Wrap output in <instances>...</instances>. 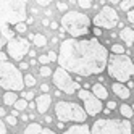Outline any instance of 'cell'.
Listing matches in <instances>:
<instances>
[{
	"instance_id": "25",
	"label": "cell",
	"mask_w": 134,
	"mask_h": 134,
	"mask_svg": "<svg viewBox=\"0 0 134 134\" xmlns=\"http://www.w3.org/2000/svg\"><path fill=\"white\" fill-rule=\"evenodd\" d=\"M39 73H41L42 78H47V76H50V74H52V70H50V66H49V65H44Z\"/></svg>"
},
{
	"instance_id": "18",
	"label": "cell",
	"mask_w": 134,
	"mask_h": 134,
	"mask_svg": "<svg viewBox=\"0 0 134 134\" xmlns=\"http://www.w3.org/2000/svg\"><path fill=\"white\" fill-rule=\"evenodd\" d=\"M16 100H18L16 91H7V92L3 94V103H5V105H15Z\"/></svg>"
},
{
	"instance_id": "12",
	"label": "cell",
	"mask_w": 134,
	"mask_h": 134,
	"mask_svg": "<svg viewBox=\"0 0 134 134\" xmlns=\"http://www.w3.org/2000/svg\"><path fill=\"white\" fill-rule=\"evenodd\" d=\"M13 37H15V31L10 27V24L0 20V49H3Z\"/></svg>"
},
{
	"instance_id": "27",
	"label": "cell",
	"mask_w": 134,
	"mask_h": 134,
	"mask_svg": "<svg viewBox=\"0 0 134 134\" xmlns=\"http://www.w3.org/2000/svg\"><path fill=\"white\" fill-rule=\"evenodd\" d=\"M78 5L86 10V8H91L92 7V0H78Z\"/></svg>"
},
{
	"instance_id": "33",
	"label": "cell",
	"mask_w": 134,
	"mask_h": 134,
	"mask_svg": "<svg viewBox=\"0 0 134 134\" xmlns=\"http://www.w3.org/2000/svg\"><path fill=\"white\" fill-rule=\"evenodd\" d=\"M92 32H94V36H95V37H100V36H102V27H99V26H95Z\"/></svg>"
},
{
	"instance_id": "24",
	"label": "cell",
	"mask_w": 134,
	"mask_h": 134,
	"mask_svg": "<svg viewBox=\"0 0 134 134\" xmlns=\"http://www.w3.org/2000/svg\"><path fill=\"white\" fill-rule=\"evenodd\" d=\"M24 84L27 86V87H32V86H36V79H34V76L26 74V76H24Z\"/></svg>"
},
{
	"instance_id": "51",
	"label": "cell",
	"mask_w": 134,
	"mask_h": 134,
	"mask_svg": "<svg viewBox=\"0 0 134 134\" xmlns=\"http://www.w3.org/2000/svg\"><path fill=\"white\" fill-rule=\"evenodd\" d=\"M36 63H37V62H36V60H34V58H32V60H31V62H29V65H31V66H36Z\"/></svg>"
},
{
	"instance_id": "38",
	"label": "cell",
	"mask_w": 134,
	"mask_h": 134,
	"mask_svg": "<svg viewBox=\"0 0 134 134\" xmlns=\"http://www.w3.org/2000/svg\"><path fill=\"white\" fill-rule=\"evenodd\" d=\"M0 134H7V128H5V124H3L2 120H0Z\"/></svg>"
},
{
	"instance_id": "1",
	"label": "cell",
	"mask_w": 134,
	"mask_h": 134,
	"mask_svg": "<svg viewBox=\"0 0 134 134\" xmlns=\"http://www.w3.org/2000/svg\"><path fill=\"white\" fill-rule=\"evenodd\" d=\"M108 50L97 39H66L60 45L58 66L78 76H94L108 65Z\"/></svg>"
},
{
	"instance_id": "28",
	"label": "cell",
	"mask_w": 134,
	"mask_h": 134,
	"mask_svg": "<svg viewBox=\"0 0 134 134\" xmlns=\"http://www.w3.org/2000/svg\"><path fill=\"white\" fill-rule=\"evenodd\" d=\"M26 29H27V26L24 24V21L15 24V31H16V32H26Z\"/></svg>"
},
{
	"instance_id": "49",
	"label": "cell",
	"mask_w": 134,
	"mask_h": 134,
	"mask_svg": "<svg viewBox=\"0 0 134 134\" xmlns=\"http://www.w3.org/2000/svg\"><path fill=\"white\" fill-rule=\"evenodd\" d=\"M57 126H58L60 129H63V128H65V124H63V121H58V124H57Z\"/></svg>"
},
{
	"instance_id": "37",
	"label": "cell",
	"mask_w": 134,
	"mask_h": 134,
	"mask_svg": "<svg viewBox=\"0 0 134 134\" xmlns=\"http://www.w3.org/2000/svg\"><path fill=\"white\" fill-rule=\"evenodd\" d=\"M7 60H8V53L0 50V62H7Z\"/></svg>"
},
{
	"instance_id": "41",
	"label": "cell",
	"mask_w": 134,
	"mask_h": 134,
	"mask_svg": "<svg viewBox=\"0 0 134 134\" xmlns=\"http://www.w3.org/2000/svg\"><path fill=\"white\" fill-rule=\"evenodd\" d=\"M39 134H55V132H53V131H52V129H49V128H45V129H44V128H42V131H41V132H39Z\"/></svg>"
},
{
	"instance_id": "14",
	"label": "cell",
	"mask_w": 134,
	"mask_h": 134,
	"mask_svg": "<svg viewBox=\"0 0 134 134\" xmlns=\"http://www.w3.org/2000/svg\"><path fill=\"white\" fill-rule=\"evenodd\" d=\"M111 89H113V92L118 95L120 99H123V100H126V99H129V95H131V92H129V87H126L123 82H120V81H116V82H113V86H111Z\"/></svg>"
},
{
	"instance_id": "43",
	"label": "cell",
	"mask_w": 134,
	"mask_h": 134,
	"mask_svg": "<svg viewBox=\"0 0 134 134\" xmlns=\"http://www.w3.org/2000/svg\"><path fill=\"white\" fill-rule=\"evenodd\" d=\"M41 91L42 92H49V84H42L41 86Z\"/></svg>"
},
{
	"instance_id": "31",
	"label": "cell",
	"mask_w": 134,
	"mask_h": 134,
	"mask_svg": "<svg viewBox=\"0 0 134 134\" xmlns=\"http://www.w3.org/2000/svg\"><path fill=\"white\" fill-rule=\"evenodd\" d=\"M7 123L10 124V126H16V116H13V115H10V116H7Z\"/></svg>"
},
{
	"instance_id": "35",
	"label": "cell",
	"mask_w": 134,
	"mask_h": 134,
	"mask_svg": "<svg viewBox=\"0 0 134 134\" xmlns=\"http://www.w3.org/2000/svg\"><path fill=\"white\" fill-rule=\"evenodd\" d=\"M49 58H50V62H57L58 60V55H57L55 52H49Z\"/></svg>"
},
{
	"instance_id": "29",
	"label": "cell",
	"mask_w": 134,
	"mask_h": 134,
	"mask_svg": "<svg viewBox=\"0 0 134 134\" xmlns=\"http://www.w3.org/2000/svg\"><path fill=\"white\" fill-rule=\"evenodd\" d=\"M39 63H42V65H49V63H50L49 55H41V57H39Z\"/></svg>"
},
{
	"instance_id": "8",
	"label": "cell",
	"mask_w": 134,
	"mask_h": 134,
	"mask_svg": "<svg viewBox=\"0 0 134 134\" xmlns=\"http://www.w3.org/2000/svg\"><path fill=\"white\" fill-rule=\"evenodd\" d=\"M92 23L99 27H103V29H113L115 26H118L120 16L113 7L107 5V7H102V10L94 16Z\"/></svg>"
},
{
	"instance_id": "10",
	"label": "cell",
	"mask_w": 134,
	"mask_h": 134,
	"mask_svg": "<svg viewBox=\"0 0 134 134\" xmlns=\"http://www.w3.org/2000/svg\"><path fill=\"white\" fill-rule=\"evenodd\" d=\"M31 39H24V37H13V39L7 44V52L13 60H23V57L29 53L31 50Z\"/></svg>"
},
{
	"instance_id": "42",
	"label": "cell",
	"mask_w": 134,
	"mask_h": 134,
	"mask_svg": "<svg viewBox=\"0 0 134 134\" xmlns=\"http://www.w3.org/2000/svg\"><path fill=\"white\" fill-rule=\"evenodd\" d=\"M50 29H58V23H57V21H50Z\"/></svg>"
},
{
	"instance_id": "6",
	"label": "cell",
	"mask_w": 134,
	"mask_h": 134,
	"mask_svg": "<svg viewBox=\"0 0 134 134\" xmlns=\"http://www.w3.org/2000/svg\"><path fill=\"white\" fill-rule=\"evenodd\" d=\"M55 116L58 118V121H63V123H68V121L84 123L87 120V111L78 103L60 100L55 105Z\"/></svg>"
},
{
	"instance_id": "11",
	"label": "cell",
	"mask_w": 134,
	"mask_h": 134,
	"mask_svg": "<svg viewBox=\"0 0 134 134\" xmlns=\"http://www.w3.org/2000/svg\"><path fill=\"white\" fill-rule=\"evenodd\" d=\"M78 95H79V99L84 102V108H86V111H87V115L95 116V115H99L100 111H103L102 110V102H100V99L94 92L91 94L89 91L81 89L78 92Z\"/></svg>"
},
{
	"instance_id": "9",
	"label": "cell",
	"mask_w": 134,
	"mask_h": 134,
	"mask_svg": "<svg viewBox=\"0 0 134 134\" xmlns=\"http://www.w3.org/2000/svg\"><path fill=\"white\" fill-rule=\"evenodd\" d=\"M52 76H53V84H55L62 92L68 94V95L74 94V91L79 87V82L73 81L71 76L68 74V71H66L65 68H62V66H58V68L53 71Z\"/></svg>"
},
{
	"instance_id": "36",
	"label": "cell",
	"mask_w": 134,
	"mask_h": 134,
	"mask_svg": "<svg viewBox=\"0 0 134 134\" xmlns=\"http://www.w3.org/2000/svg\"><path fill=\"white\" fill-rule=\"evenodd\" d=\"M36 2H37V3H39L41 7H47V5H49V3L52 2V0H36Z\"/></svg>"
},
{
	"instance_id": "19",
	"label": "cell",
	"mask_w": 134,
	"mask_h": 134,
	"mask_svg": "<svg viewBox=\"0 0 134 134\" xmlns=\"http://www.w3.org/2000/svg\"><path fill=\"white\" fill-rule=\"evenodd\" d=\"M120 113H121V116L123 118H132V115H134V108L132 107H129V105H126V103H123V105H120Z\"/></svg>"
},
{
	"instance_id": "15",
	"label": "cell",
	"mask_w": 134,
	"mask_h": 134,
	"mask_svg": "<svg viewBox=\"0 0 134 134\" xmlns=\"http://www.w3.org/2000/svg\"><path fill=\"white\" fill-rule=\"evenodd\" d=\"M120 37L128 47L134 44V29H131V27H123L121 32H120Z\"/></svg>"
},
{
	"instance_id": "30",
	"label": "cell",
	"mask_w": 134,
	"mask_h": 134,
	"mask_svg": "<svg viewBox=\"0 0 134 134\" xmlns=\"http://www.w3.org/2000/svg\"><path fill=\"white\" fill-rule=\"evenodd\" d=\"M126 18H128L129 23H134V8H131V10L126 12Z\"/></svg>"
},
{
	"instance_id": "34",
	"label": "cell",
	"mask_w": 134,
	"mask_h": 134,
	"mask_svg": "<svg viewBox=\"0 0 134 134\" xmlns=\"http://www.w3.org/2000/svg\"><path fill=\"white\" fill-rule=\"evenodd\" d=\"M23 97H24L26 100H31V99H34V92H32V91H29V92H24V94H23Z\"/></svg>"
},
{
	"instance_id": "3",
	"label": "cell",
	"mask_w": 134,
	"mask_h": 134,
	"mask_svg": "<svg viewBox=\"0 0 134 134\" xmlns=\"http://www.w3.org/2000/svg\"><path fill=\"white\" fill-rule=\"evenodd\" d=\"M62 27L70 36L81 37L89 32L91 20L87 15H84L81 12H68L62 16Z\"/></svg>"
},
{
	"instance_id": "50",
	"label": "cell",
	"mask_w": 134,
	"mask_h": 134,
	"mask_svg": "<svg viewBox=\"0 0 134 134\" xmlns=\"http://www.w3.org/2000/svg\"><path fill=\"white\" fill-rule=\"evenodd\" d=\"M27 118H29V116H27V115H24V113L21 115V120H23V121H27Z\"/></svg>"
},
{
	"instance_id": "7",
	"label": "cell",
	"mask_w": 134,
	"mask_h": 134,
	"mask_svg": "<svg viewBox=\"0 0 134 134\" xmlns=\"http://www.w3.org/2000/svg\"><path fill=\"white\" fill-rule=\"evenodd\" d=\"M92 134H132L131 123L126 120L100 118L92 124Z\"/></svg>"
},
{
	"instance_id": "5",
	"label": "cell",
	"mask_w": 134,
	"mask_h": 134,
	"mask_svg": "<svg viewBox=\"0 0 134 134\" xmlns=\"http://www.w3.org/2000/svg\"><path fill=\"white\" fill-rule=\"evenodd\" d=\"M23 74L15 65L8 62H0V87L5 91H23L24 87Z\"/></svg>"
},
{
	"instance_id": "21",
	"label": "cell",
	"mask_w": 134,
	"mask_h": 134,
	"mask_svg": "<svg viewBox=\"0 0 134 134\" xmlns=\"http://www.w3.org/2000/svg\"><path fill=\"white\" fill-rule=\"evenodd\" d=\"M13 107H15L16 110L23 111V110H26L27 107H29V103H27V100H26L24 97H21V99H18V100L15 102V105H13Z\"/></svg>"
},
{
	"instance_id": "20",
	"label": "cell",
	"mask_w": 134,
	"mask_h": 134,
	"mask_svg": "<svg viewBox=\"0 0 134 134\" xmlns=\"http://www.w3.org/2000/svg\"><path fill=\"white\" fill-rule=\"evenodd\" d=\"M41 131H42V126H41L39 123H31L29 126L24 129V132H23V134H39Z\"/></svg>"
},
{
	"instance_id": "45",
	"label": "cell",
	"mask_w": 134,
	"mask_h": 134,
	"mask_svg": "<svg viewBox=\"0 0 134 134\" xmlns=\"http://www.w3.org/2000/svg\"><path fill=\"white\" fill-rule=\"evenodd\" d=\"M121 2V0H108V3H111V5H118Z\"/></svg>"
},
{
	"instance_id": "17",
	"label": "cell",
	"mask_w": 134,
	"mask_h": 134,
	"mask_svg": "<svg viewBox=\"0 0 134 134\" xmlns=\"http://www.w3.org/2000/svg\"><path fill=\"white\" fill-rule=\"evenodd\" d=\"M63 134H92V131L87 128V124H76V126H71L70 129H66Z\"/></svg>"
},
{
	"instance_id": "46",
	"label": "cell",
	"mask_w": 134,
	"mask_h": 134,
	"mask_svg": "<svg viewBox=\"0 0 134 134\" xmlns=\"http://www.w3.org/2000/svg\"><path fill=\"white\" fill-rule=\"evenodd\" d=\"M5 115H7L5 108H2V107H0V118H2V116H5Z\"/></svg>"
},
{
	"instance_id": "39",
	"label": "cell",
	"mask_w": 134,
	"mask_h": 134,
	"mask_svg": "<svg viewBox=\"0 0 134 134\" xmlns=\"http://www.w3.org/2000/svg\"><path fill=\"white\" fill-rule=\"evenodd\" d=\"M107 107H108L110 110H115V108H116V102H115V100H110V102H108V105H107Z\"/></svg>"
},
{
	"instance_id": "2",
	"label": "cell",
	"mask_w": 134,
	"mask_h": 134,
	"mask_svg": "<svg viewBox=\"0 0 134 134\" xmlns=\"http://www.w3.org/2000/svg\"><path fill=\"white\" fill-rule=\"evenodd\" d=\"M107 71L113 79H116L120 82H126L134 74V62L124 53H121V55L113 53L108 58Z\"/></svg>"
},
{
	"instance_id": "48",
	"label": "cell",
	"mask_w": 134,
	"mask_h": 134,
	"mask_svg": "<svg viewBox=\"0 0 134 134\" xmlns=\"http://www.w3.org/2000/svg\"><path fill=\"white\" fill-rule=\"evenodd\" d=\"M45 121H47V123H52V116H49V115H45Z\"/></svg>"
},
{
	"instance_id": "16",
	"label": "cell",
	"mask_w": 134,
	"mask_h": 134,
	"mask_svg": "<svg viewBox=\"0 0 134 134\" xmlns=\"http://www.w3.org/2000/svg\"><path fill=\"white\" fill-rule=\"evenodd\" d=\"M92 92L97 95V97L100 99V100H105V99H108V91L105 89V86H103V82H95L94 86H92Z\"/></svg>"
},
{
	"instance_id": "22",
	"label": "cell",
	"mask_w": 134,
	"mask_h": 134,
	"mask_svg": "<svg viewBox=\"0 0 134 134\" xmlns=\"http://www.w3.org/2000/svg\"><path fill=\"white\" fill-rule=\"evenodd\" d=\"M32 42L37 45V47H44L45 44H47V39H45V36L44 34H34V39H32Z\"/></svg>"
},
{
	"instance_id": "32",
	"label": "cell",
	"mask_w": 134,
	"mask_h": 134,
	"mask_svg": "<svg viewBox=\"0 0 134 134\" xmlns=\"http://www.w3.org/2000/svg\"><path fill=\"white\" fill-rule=\"evenodd\" d=\"M57 8H58L60 12H66V10H68V5H66L65 2H58V3H57Z\"/></svg>"
},
{
	"instance_id": "26",
	"label": "cell",
	"mask_w": 134,
	"mask_h": 134,
	"mask_svg": "<svg viewBox=\"0 0 134 134\" xmlns=\"http://www.w3.org/2000/svg\"><path fill=\"white\" fill-rule=\"evenodd\" d=\"M111 52H113V53L121 55V53H124V47H123V45H120V44H113V45H111Z\"/></svg>"
},
{
	"instance_id": "23",
	"label": "cell",
	"mask_w": 134,
	"mask_h": 134,
	"mask_svg": "<svg viewBox=\"0 0 134 134\" xmlns=\"http://www.w3.org/2000/svg\"><path fill=\"white\" fill-rule=\"evenodd\" d=\"M131 8H134V0H121L120 2V10H123L124 13Z\"/></svg>"
},
{
	"instance_id": "13",
	"label": "cell",
	"mask_w": 134,
	"mask_h": 134,
	"mask_svg": "<svg viewBox=\"0 0 134 134\" xmlns=\"http://www.w3.org/2000/svg\"><path fill=\"white\" fill-rule=\"evenodd\" d=\"M50 103H52V99H50V95L47 94V92H44V94H42V95H39V97H37V100H36V107H37V111H39V113H45L47 110H49Z\"/></svg>"
},
{
	"instance_id": "44",
	"label": "cell",
	"mask_w": 134,
	"mask_h": 134,
	"mask_svg": "<svg viewBox=\"0 0 134 134\" xmlns=\"http://www.w3.org/2000/svg\"><path fill=\"white\" fill-rule=\"evenodd\" d=\"M42 26H45V27H50V23H49V20H42Z\"/></svg>"
},
{
	"instance_id": "47",
	"label": "cell",
	"mask_w": 134,
	"mask_h": 134,
	"mask_svg": "<svg viewBox=\"0 0 134 134\" xmlns=\"http://www.w3.org/2000/svg\"><path fill=\"white\" fill-rule=\"evenodd\" d=\"M12 115H13V116H18V115H20V110H16V108H15V110L12 111Z\"/></svg>"
},
{
	"instance_id": "40",
	"label": "cell",
	"mask_w": 134,
	"mask_h": 134,
	"mask_svg": "<svg viewBox=\"0 0 134 134\" xmlns=\"http://www.w3.org/2000/svg\"><path fill=\"white\" fill-rule=\"evenodd\" d=\"M29 66H31L29 63H26V62H21V63H20V70H27Z\"/></svg>"
},
{
	"instance_id": "4",
	"label": "cell",
	"mask_w": 134,
	"mask_h": 134,
	"mask_svg": "<svg viewBox=\"0 0 134 134\" xmlns=\"http://www.w3.org/2000/svg\"><path fill=\"white\" fill-rule=\"evenodd\" d=\"M26 0H0V20L10 24L26 21Z\"/></svg>"
}]
</instances>
